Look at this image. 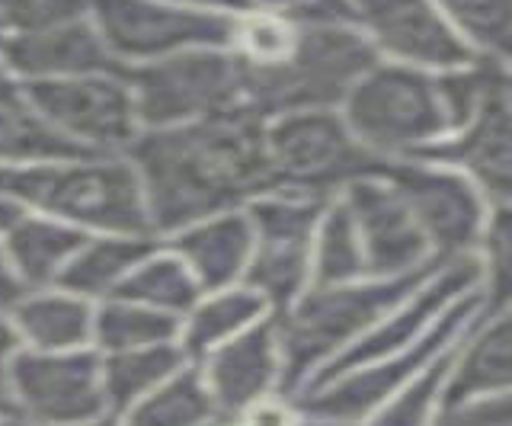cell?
Listing matches in <instances>:
<instances>
[{"instance_id": "3957f363", "label": "cell", "mask_w": 512, "mask_h": 426, "mask_svg": "<svg viewBox=\"0 0 512 426\" xmlns=\"http://www.w3.org/2000/svg\"><path fill=\"white\" fill-rule=\"evenodd\" d=\"M448 260H429L420 270L394 279H356L343 286H308L282 314H276V337L285 391L301 388L317 366L343 353L368 327H375L394 305H400L420 282Z\"/></svg>"}, {"instance_id": "74e56055", "label": "cell", "mask_w": 512, "mask_h": 426, "mask_svg": "<svg viewBox=\"0 0 512 426\" xmlns=\"http://www.w3.org/2000/svg\"><path fill=\"white\" fill-rule=\"evenodd\" d=\"M176 7H196V10H221V13H247L256 10L253 0H164Z\"/></svg>"}, {"instance_id": "ffe728a7", "label": "cell", "mask_w": 512, "mask_h": 426, "mask_svg": "<svg viewBox=\"0 0 512 426\" xmlns=\"http://www.w3.org/2000/svg\"><path fill=\"white\" fill-rule=\"evenodd\" d=\"M164 247L189 266L202 292H221L244 279L253 254V228L247 212L234 209L170 234Z\"/></svg>"}, {"instance_id": "d4e9b609", "label": "cell", "mask_w": 512, "mask_h": 426, "mask_svg": "<svg viewBox=\"0 0 512 426\" xmlns=\"http://www.w3.org/2000/svg\"><path fill=\"white\" fill-rule=\"evenodd\" d=\"M269 305L263 302V295H256L247 286H231L221 289L215 295H208L205 302L199 298L196 305L186 311V324H180V337H183V353L186 359L196 356L202 359L205 353H212L215 346L224 340L237 337L240 330L253 327L256 321H263V314Z\"/></svg>"}, {"instance_id": "8fae6325", "label": "cell", "mask_w": 512, "mask_h": 426, "mask_svg": "<svg viewBox=\"0 0 512 426\" xmlns=\"http://www.w3.org/2000/svg\"><path fill=\"white\" fill-rule=\"evenodd\" d=\"M36 113L90 154H125L141 135L132 87L122 74H84L20 84Z\"/></svg>"}, {"instance_id": "d590c367", "label": "cell", "mask_w": 512, "mask_h": 426, "mask_svg": "<svg viewBox=\"0 0 512 426\" xmlns=\"http://www.w3.org/2000/svg\"><path fill=\"white\" fill-rule=\"evenodd\" d=\"M23 295H26V289L20 286V279L13 276L10 263L4 257V247H0V311H4V308L10 311Z\"/></svg>"}, {"instance_id": "60d3db41", "label": "cell", "mask_w": 512, "mask_h": 426, "mask_svg": "<svg viewBox=\"0 0 512 426\" xmlns=\"http://www.w3.org/2000/svg\"><path fill=\"white\" fill-rule=\"evenodd\" d=\"M74 426H119L112 417H106V414H100V417H93V420H84V423H74Z\"/></svg>"}, {"instance_id": "4dcf8cb0", "label": "cell", "mask_w": 512, "mask_h": 426, "mask_svg": "<svg viewBox=\"0 0 512 426\" xmlns=\"http://www.w3.org/2000/svg\"><path fill=\"white\" fill-rule=\"evenodd\" d=\"M215 417L199 369H180L128 407L125 426H205Z\"/></svg>"}, {"instance_id": "7c38bea8", "label": "cell", "mask_w": 512, "mask_h": 426, "mask_svg": "<svg viewBox=\"0 0 512 426\" xmlns=\"http://www.w3.org/2000/svg\"><path fill=\"white\" fill-rule=\"evenodd\" d=\"M378 177L397 189L413 222L420 225L436 260H458L477 250L480 231L487 225V199L461 173L404 157V161H384Z\"/></svg>"}, {"instance_id": "2e32d148", "label": "cell", "mask_w": 512, "mask_h": 426, "mask_svg": "<svg viewBox=\"0 0 512 426\" xmlns=\"http://www.w3.org/2000/svg\"><path fill=\"white\" fill-rule=\"evenodd\" d=\"M352 215V225L359 234L365 279H394L420 270L429 260V244L420 225L413 222L404 199L397 196L391 183H384L378 173L352 180L343 196Z\"/></svg>"}, {"instance_id": "7402d4cb", "label": "cell", "mask_w": 512, "mask_h": 426, "mask_svg": "<svg viewBox=\"0 0 512 426\" xmlns=\"http://www.w3.org/2000/svg\"><path fill=\"white\" fill-rule=\"evenodd\" d=\"M509 311H490L468 337L452 362V372L445 378L442 404L455 407L474 398L509 391Z\"/></svg>"}, {"instance_id": "f1b7e54d", "label": "cell", "mask_w": 512, "mask_h": 426, "mask_svg": "<svg viewBox=\"0 0 512 426\" xmlns=\"http://www.w3.org/2000/svg\"><path fill=\"white\" fill-rule=\"evenodd\" d=\"M365 279V260L352 215L340 196L327 202L311 247V286H343Z\"/></svg>"}, {"instance_id": "f35d334b", "label": "cell", "mask_w": 512, "mask_h": 426, "mask_svg": "<svg viewBox=\"0 0 512 426\" xmlns=\"http://www.w3.org/2000/svg\"><path fill=\"white\" fill-rule=\"evenodd\" d=\"M23 215H29V209L20 202V199H13V196H7V193H0V238L20 222Z\"/></svg>"}, {"instance_id": "f546056e", "label": "cell", "mask_w": 512, "mask_h": 426, "mask_svg": "<svg viewBox=\"0 0 512 426\" xmlns=\"http://www.w3.org/2000/svg\"><path fill=\"white\" fill-rule=\"evenodd\" d=\"M93 337L106 353L141 350L154 343H173L180 337V318L122 298H106L93 311Z\"/></svg>"}, {"instance_id": "52a82bcc", "label": "cell", "mask_w": 512, "mask_h": 426, "mask_svg": "<svg viewBox=\"0 0 512 426\" xmlns=\"http://www.w3.org/2000/svg\"><path fill=\"white\" fill-rule=\"evenodd\" d=\"M141 132L173 129L244 109V65L231 49H186L144 65H128Z\"/></svg>"}, {"instance_id": "d6a6232c", "label": "cell", "mask_w": 512, "mask_h": 426, "mask_svg": "<svg viewBox=\"0 0 512 426\" xmlns=\"http://www.w3.org/2000/svg\"><path fill=\"white\" fill-rule=\"evenodd\" d=\"M432 4L477 55L506 65L512 49V0H432Z\"/></svg>"}, {"instance_id": "4fadbf2b", "label": "cell", "mask_w": 512, "mask_h": 426, "mask_svg": "<svg viewBox=\"0 0 512 426\" xmlns=\"http://www.w3.org/2000/svg\"><path fill=\"white\" fill-rule=\"evenodd\" d=\"M4 388L13 391L32 423L45 426H74L109 407L100 356L84 350H16L7 362Z\"/></svg>"}, {"instance_id": "1f68e13d", "label": "cell", "mask_w": 512, "mask_h": 426, "mask_svg": "<svg viewBox=\"0 0 512 426\" xmlns=\"http://www.w3.org/2000/svg\"><path fill=\"white\" fill-rule=\"evenodd\" d=\"M487 314H484V318H487ZM484 318H480V321H484ZM471 330H464V334L452 346H448V350H442L436 359L426 362V366L416 372L413 382H407L404 388H400V394H397L391 404H381L375 410L372 420H368V426H426L432 420V410H436V404H442L445 378H448V372H452V362H455L461 343H464V337L471 334Z\"/></svg>"}, {"instance_id": "b9f144b4", "label": "cell", "mask_w": 512, "mask_h": 426, "mask_svg": "<svg viewBox=\"0 0 512 426\" xmlns=\"http://www.w3.org/2000/svg\"><path fill=\"white\" fill-rule=\"evenodd\" d=\"M0 414H13V401L7 398L4 388H0Z\"/></svg>"}, {"instance_id": "ee69618b", "label": "cell", "mask_w": 512, "mask_h": 426, "mask_svg": "<svg viewBox=\"0 0 512 426\" xmlns=\"http://www.w3.org/2000/svg\"><path fill=\"white\" fill-rule=\"evenodd\" d=\"M208 426H231L228 420H218V423H208Z\"/></svg>"}, {"instance_id": "9c48e42d", "label": "cell", "mask_w": 512, "mask_h": 426, "mask_svg": "<svg viewBox=\"0 0 512 426\" xmlns=\"http://www.w3.org/2000/svg\"><path fill=\"white\" fill-rule=\"evenodd\" d=\"M327 202L330 199L276 189L244 205L253 228V254L240 286L263 295L272 318L311 286L314 231Z\"/></svg>"}, {"instance_id": "ac0fdd59", "label": "cell", "mask_w": 512, "mask_h": 426, "mask_svg": "<svg viewBox=\"0 0 512 426\" xmlns=\"http://www.w3.org/2000/svg\"><path fill=\"white\" fill-rule=\"evenodd\" d=\"M205 369H199L215 417L231 420L247 407L263 401L269 388L279 382L282 356L276 321H256L240 330L237 337L224 340L212 353H205Z\"/></svg>"}, {"instance_id": "603a6c76", "label": "cell", "mask_w": 512, "mask_h": 426, "mask_svg": "<svg viewBox=\"0 0 512 426\" xmlns=\"http://www.w3.org/2000/svg\"><path fill=\"white\" fill-rule=\"evenodd\" d=\"M16 334L42 353L77 350L93 337V308L87 298L71 292H26L10 308Z\"/></svg>"}, {"instance_id": "484cf974", "label": "cell", "mask_w": 512, "mask_h": 426, "mask_svg": "<svg viewBox=\"0 0 512 426\" xmlns=\"http://www.w3.org/2000/svg\"><path fill=\"white\" fill-rule=\"evenodd\" d=\"M109 298H122V302H135L180 318V314H186L199 302L202 289L196 276L189 273V266L170 247L160 244L119 282Z\"/></svg>"}, {"instance_id": "8992f818", "label": "cell", "mask_w": 512, "mask_h": 426, "mask_svg": "<svg viewBox=\"0 0 512 426\" xmlns=\"http://www.w3.org/2000/svg\"><path fill=\"white\" fill-rule=\"evenodd\" d=\"M487 311H500V308L487 305L484 289L464 292L426 327V334H420L400 353L378 359L372 366L336 375L327 385L311 388L308 398H298L295 407L301 420L317 423V426H356L359 420H368L391 394L404 388L426 362H432L442 350H448V346H452L464 330H471Z\"/></svg>"}, {"instance_id": "836d02e7", "label": "cell", "mask_w": 512, "mask_h": 426, "mask_svg": "<svg viewBox=\"0 0 512 426\" xmlns=\"http://www.w3.org/2000/svg\"><path fill=\"white\" fill-rule=\"evenodd\" d=\"M90 17V0H0L4 36H26Z\"/></svg>"}, {"instance_id": "d6986e66", "label": "cell", "mask_w": 512, "mask_h": 426, "mask_svg": "<svg viewBox=\"0 0 512 426\" xmlns=\"http://www.w3.org/2000/svg\"><path fill=\"white\" fill-rule=\"evenodd\" d=\"M0 58H4V68L20 84L125 71L106 49V42L100 39V33H96L90 17L42 29V33L7 36Z\"/></svg>"}, {"instance_id": "4316f807", "label": "cell", "mask_w": 512, "mask_h": 426, "mask_svg": "<svg viewBox=\"0 0 512 426\" xmlns=\"http://www.w3.org/2000/svg\"><path fill=\"white\" fill-rule=\"evenodd\" d=\"M96 157L87 148L64 138L55 125H48L26 100L0 106V167H36Z\"/></svg>"}, {"instance_id": "8d00e7d4", "label": "cell", "mask_w": 512, "mask_h": 426, "mask_svg": "<svg viewBox=\"0 0 512 426\" xmlns=\"http://www.w3.org/2000/svg\"><path fill=\"white\" fill-rule=\"evenodd\" d=\"M20 350V334H16L13 321H7L4 314H0V388H4V375H7V362L10 356ZM7 391V388H4Z\"/></svg>"}, {"instance_id": "9a60e30c", "label": "cell", "mask_w": 512, "mask_h": 426, "mask_svg": "<svg viewBox=\"0 0 512 426\" xmlns=\"http://www.w3.org/2000/svg\"><path fill=\"white\" fill-rule=\"evenodd\" d=\"M346 7L375 52L397 65L439 74L480 58L432 0H346Z\"/></svg>"}, {"instance_id": "5bb4252c", "label": "cell", "mask_w": 512, "mask_h": 426, "mask_svg": "<svg viewBox=\"0 0 512 426\" xmlns=\"http://www.w3.org/2000/svg\"><path fill=\"white\" fill-rule=\"evenodd\" d=\"M480 282H484V276H480V260L474 254L442 263L426 282L416 286V292H410L404 302L384 314L375 327H368L359 340H352L343 353H336L327 362V369L314 372L308 378V391L327 385L330 378L343 375V372L372 366L378 359H388V356L400 353L420 334H426V327L436 321L455 298H461L471 289H480Z\"/></svg>"}, {"instance_id": "83f0119b", "label": "cell", "mask_w": 512, "mask_h": 426, "mask_svg": "<svg viewBox=\"0 0 512 426\" xmlns=\"http://www.w3.org/2000/svg\"><path fill=\"white\" fill-rule=\"evenodd\" d=\"M103 366V391L106 404L125 410L144 394H151L157 385H164L170 375H176L186 366V353L180 343H154L141 346V350H122L106 353Z\"/></svg>"}, {"instance_id": "7bdbcfd3", "label": "cell", "mask_w": 512, "mask_h": 426, "mask_svg": "<svg viewBox=\"0 0 512 426\" xmlns=\"http://www.w3.org/2000/svg\"><path fill=\"white\" fill-rule=\"evenodd\" d=\"M4 39H7V36H4V29H0V52H4ZM0 61H4V58H0Z\"/></svg>"}, {"instance_id": "5b68a950", "label": "cell", "mask_w": 512, "mask_h": 426, "mask_svg": "<svg viewBox=\"0 0 512 426\" xmlns=\"http://www.w3.org/2000/svg\"><path fill=\"white\" fill-rule=\"evenodd\" d=\"M343 122L356 141L384 161H404L448 135V113L432 71L378 61L343 100Z\"/></svg>"}, {"instance_id": "44dd1931", "label": "cell", "mask_w": 512, "mask_h": 426, "mask_svg": "<svg viewBox=\"0 0 512 426\" xmlns=\"http://www.w3.org/2000/svg\"><path fill=\"white\" fill-rule=\"evenodd\" d=\"M87 238L90 234L74 225L29 212L0 238V247H4V257L20 286L26 292H42L55 286L64 266L87 244Z\"/></svg>"}, {"instance_id": "ab89813d", "label": "cell", "mask_w": 512, "mask_h": 426, "mask_svg": "<svg viewBox=\"0 0 512 426\" xmlns=\"http://www.w3.org/2000/svg\"><path fill=\"white\" fill-rule=\"evenodd\" d=\"M0 426H36V423L16 417V410H13V414H0Z\"/></svg>"}, {"instance_id": "ba28073f", "label": "cell", "mask_w": 512, "mask_h": 426, "mask_svg": "<svg viewBox=\"0 0 512 426\" xmlns=\"http://www.w3.org/2000/svg\"><path fill=\"white\" fill-rule=\"evenodd\" d=\"M266 154L285 193L333 199L336 189L372 177L384 157L365 151L336 109H304L266 122Z\"/></svg>"}, {"instance_id": "e0dca14e", "label": "cell", "mask_w": 512, "mask_h": 426, "mask_svg": "<svg viewBox=\"0 0 512 426\" xmlns=\"http://www.w3.org/2000/svg\"><path fill=\"white\" fill-rule=\"evenodd\" d=\"M420 161L439 164L468 177L477 193L493 205H509L512 186V129H509V87L493 90L474 109L461 129L423 148Z\"/></svg>"}, {"instance_id": "7a4b0ae2", "label": "cell", "mask_w": 512, "mask_h": 426, "mask_svg": "<svg viewBox=\"0 0 512 426\" xmlns=\"http://www.w3.org/2000/svg\"><path fill=\"white\" fill-rule=\"evenodd\" d=\"M0 193L20 199L29 212L96 234L154 238L138 170L125 154L80 161L0 167Z\"/></svg>"}, {"instance_id": "6da1fadb", "label": "cell", "mask_w": 512, "mask_h": 426, "mask_svg": "<svg viewBox=\"0 0 512 426\" xmlns=\"http://www.w3.org/2000/svg\"><path fill=\"white\" fill-rule=\"evenodd\" d=\"M263 129L266 122L247 109L173 129H144L125 157L138 170L154 238H170L202 218L276 193Z\"/></svg>"}, {"instance_id": "cb8c5ba5", "label": "cell", "mask_w": 512, "mask_h": 426, "mask_svg": "<svg viewBox=\"0 0 512 426\" xmlns=\"http://www.w3.org/2000/svg\"><path fill=\"white\" fill-rule=\"evenodd\" d=\"M160 241L154 238H128V234H100L87 238V244L71 257L58 276L55 286L80 295V298H109L119 282L135 270V266L157 250Z\"/></svg>"}, {"instance_id": "e575fe53", "label": "cell", "mask_w": 512, "mask_h": 426, "mask_svg": "<svg viewBox=\"0 0 512 426\" xmlns=\"http://www.w3.org/2000/svg\"><path fill=\"white\" fill-rule=\"evenodd\" d=\"M247 426H301V414L292 404H279V401H256L253 407L244 410Z\"/></svg>"}, {"instance_id": "277c9868", "label": "cell", "mask_w": 512, "mask_h": 426, "mask_svg": "<svg viewBox=\"0 0 512 426\" xmlns=\"http://www.w3.org/2000/svg\"><path fill=\"white\" fill-rule=\"evenodd\" d=\"M378 61L381 55L356 23H301L292 52L276 65L240 61L244 109L263 122L304 109H336Z\"/></svg>"}, {"instance_id": "30bf717a", "label": "cell", "mask_w": 512, "mask_h": 426, "mask_svg": "<svg viewBox=\"0 0 512 426\" xmlns=\"http://www.w3.org/2000/svg\"><path fill=\"white\" fill-rule=\"evenodd\" d=\"M237 13L164 0H90V23L122 68L186 49H231Z\"/></svg>"}]
</instances>
